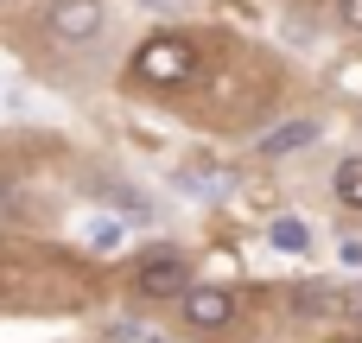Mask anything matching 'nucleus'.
<instances>
[{
  "instance_id": "obj_1",
  "label": "nucleus",
  "mask_w": 362,
  "mask_h": 343,
  "mask_svg": "<svg viewBox=\"0 0 362 343\" xmlns=\"http://www.w3.org/2000/svg\"><path fill=\"white\" fill-rule=\"evenodd\" d=\"M134 76L153 83V89H178V83L197 76V45L178 38V32H159V38H146L134 51Z\"/></svg>"
},
{
  "instance_id": "obj_2",
  "label": "nucleus",
  "mask_w": 362,
  "mask_h": 343,
  "mask_svg": "<svg viewBox=\"0 0 362 343\" xmlns=\"http://www.w3.org/2000/svg\"><path fill=\"white\" fill-rule=\"evenodd\" d=\"M134 293H146V299H185L191 293V267L178 255H146L134 267Z\"/></svg>"
},
{
  "instance_id": "obj_3",
  "label": "nucleus",
  "mask_w": 362,
  "mask_h": 343,
  "mask_svg": "<svg viewBox=\"0 0 362 343\" xmlns=\"http://www.w3.org/2000/svg\"><path fill=\"white\" fill-rule=\"evenodd\" d=\"M178 312H185V325H191V331H223V325L235 318V299H229V293H216V286H191V293L178 299Z\"/></svg>"
},
{
  "instance_id": "obj_4",
  "label": "nucleus",
  "mask_w": 362,
  "mask_h": 343,
  "mask_svg": "<svg viewBox=\"0 0 362 343\" xmlns=\"http://www.w3.org/2000/svg\"><path fill=\"white\" fill-rule=\"evenodd\" d=\"M51 32L64 45H83L102 32V0H51Z\"/></svg>"
},
{
  "instance_id": "obj_5",
  "label": "nucleus",
  "mask_w": 362,
  "mask_h": 343,
  "mask_svg": "<svg viewBox=\"0 0 362 343\" xmlns=\"http://www.w3.org/2000/svg\"><path fill=\"white\" fill-rule=\"evenodd\" d=\"M312 140H318V121H286V127L261 134V146H255V153H267V159H286V153H299V146H312Z\"/></svg>"
},
{
  "instance_id": "obj_6",
  "label": "nucleus",
  "mask_w": 362,
  "mask_h": 343,
  "mask_svg": "<svg viewBox=\"0 0 362 343\" xmlns=\"http://www.w3.org/2000/svg\"><path fill=\"white\" fill-rule=\"evenodd\" d=\"M331 191H337V204H344V210H362V159H344V165H337Z\"/></svg>"
},
{
  "instance_id": "obj_7",
  "label": "nucleus",
  "mask_w": 362,
  "mask_h": 343,
  "mask_svg": "<svg viewBox=\"0 0 362 343\" xmlns=\"http://www.w3.org/2000/svg\"><path fill=\"white\" fill-rule=\"evenodd\" d=\"M305 242H312V229H305V223H293V216H280V223H274V248H286V255H299Z\"/></svg>"
},
{
  "instance_id": "obj_8",
  "label": "nucleus",
  "mask_w": 362,
  "mask_h": 343,
  "mask_svg": "<svg viewBox=\"0 0 362 343\" xmlns=\"http://www.w3.org/2000/svg\"><path fill=\"white\" fill-rule=\"evenodd\" d=\"M293 306H299L305 318H318V312H331V293H325V286H299V293H293Z\"/></svg>"
},
{
  "instance_id": "obj_9",
  "label": "nucleus",
  "mask_w": 362,
  "mask_h": 343,
  "mask_svg": "<svg viewBox=\"0 0 362 343\" xmlns=\"http://www.w3.org/2000/svg\"><path fill=\"white\" fill-rule=\"evenodd\" d=\"M337 19H344L350 32H362V0H337Z\"/></svg>"
},
{
  "instance_id": "obj_10",
  "label": "nucleus",
  "mask_w": 362,
  "mask_h": 343,
  "mask_svg": "<svg viewBox=\"0 0 362 343\" xmlns=\"http://www.w3.org/2000/svg\"><path fill=\"white\" fill-rule=\"evenodd\" d=\"M337 306H344V312H350V318H362V286H350V293H344V299H337Z\"/></svg>"
}]
</instances>
